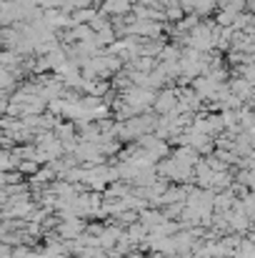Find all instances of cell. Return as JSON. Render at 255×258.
Wrapping results in <instances>:
<instances>
[{
    "label": "cell",
    "instance_id": "1",
    "mask_svg": "<svg viewBox=\"0 0 255 258\" xmlns=\"http://www.w3.org/2000/svg\"><path fill=\"white\" fill-rule=\"evenodd\" d=\"M175 103H178V90L175 88H168V90H163V93H155V110L160 113V115H168L175 110Z\"/></svg>",
    "mask_w": 255,
    "mask_h": 258
},
{
    "label": "cell",
    "instance_id": "2",
    "mask_svg": "<svg viewBox=\"0 0 255 258\" xmlns=\"http://www.w3.org/2000/svg\"><path fill=\"white\" fill-rule=\"evenodd\" d=\"M133 10V0H103L100 5V13L108 18V15H115V18H123V15H130Z\"/></svg>",
    "mask_w": 255,
    "mask_h": 258
},
{
    "label": "cell",
    "instance_id": "3",
    "mask_svg": "<svg viewBox=\"0 0 255 258\" xmlns=\"http://www.w3.org/2000/svg\"><path fill=\"white\" fill-rule=\"evenodd\" d=\"M58 231H60V236H63V238L80 236V233H83V221H78V218H70V221H68V223H63Z\"/></svg>",
    "mask_w": 255,
    "mask_h": 258
},
{
    "label": "cell",
    "instance_id": "4",
    "mask_svg": "<svg viewBox=\"0 0 255 258\" xmlns=\"http://www.w3.org/2000/svg\"><path fill=\"white\" fill-rule=\"evenodd\" d=\"M28 258H45V256H43V253H38V256H28Z\"/></svg>",
    "mask_w": 255,
    "mask_h": 258
}]
</instances>
